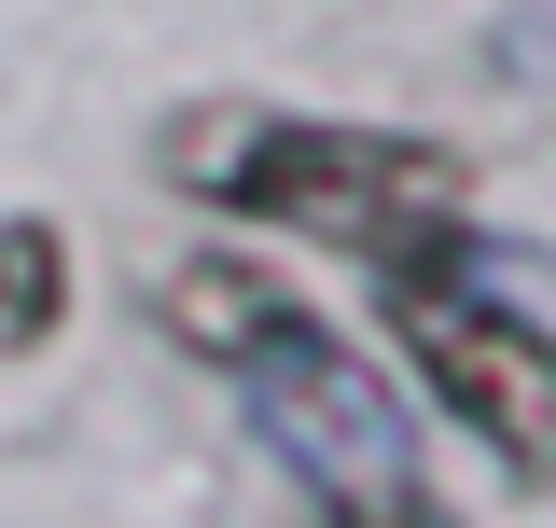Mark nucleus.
I'll return each mask as SVG.
<instances>
[{
	"mask_svg": "<svg viewBox=\"0 0 556 528\" xmlns=\"http://www.w3.org/2000/svg\"><path fill=\"white\" fill-rule=\"evenodd\" d=\"M56 320H70V251H56V223H0V362L42 348Z\"/></svg>",
	"mask_w": 556,
	"mask_h": 528,
	"instance_id": "5",
	"label": "nucleus"
},
{
	"mask_svg": "<svg viewBox=\"0 0 556 528\" xmlns=\"http://www.w3.org/2000/svg\"><path fill=\"white\" fill-rule=\"evenodd\" d=\"M153 306H167V334H181V348H208L223 376H237L251 348H278V334L306 320V306L278 292L265 264H237V251H195V264H167V278H153Z\"/></svg>",
	"mask_w": 556,
	"mask_h": 528,
	"instance_id": "4",
	"label": "nucleus"
},
{
	"mask_svg": "<svg viewBox=\"0 0 556 528\" xmlns=\"http://www.w3.org/2000/svg\"><path fill=\"white\" fill-rule=\"evenodd\" d=\"M251 376V403L278 417V445H292V473L334 501V515H376V528H404L431 515V487H417V431H404V403L376 390L362 362H348L320 320H292L278 348H251L237 362Z\"/></svg>",
	"mask_w": 556,
	"mask_h": 528,
	"instance_id": "3",
	"label": "nucleus"
},
{
	"mask_svg": "<svg viewBox=\"0 0 556 528\" xmlns=\"http://www.w3.org/2000/svg\"><path fill=\"white\" fill-rule=\"evenodd\" d=\"M153 167L181 196L237 209V223H292V237H334L362 264H445L473 223H459V167L417 153V139H376V126H306V112H251L223 98L195 126L153 139Z\"/></svg>",
	"mask_w": 556,
	"mask_h": 528,
	"instance_id": "1",
	"label": "nucleus"
},
{
	"mask_svg": "<svg viewBox=\"0 0 556 528\" xmlns=\"http://www.w3.org/2000/svg\"><path fill=\"white\" fill-rule=\"evenodd\" d=\"M376 278H390V334H404L417 390L445 403L515 487H556V334L529 306H486L459 278V251L445 264H376Z\"/></svg>",
	"mask_w": 556,
	"mask_h": 528,
	"instance_id": "2",
	"label": "nucleus"
}]
</instances>
